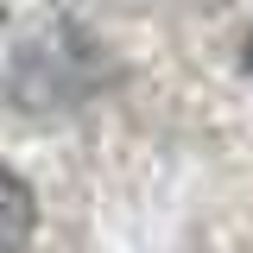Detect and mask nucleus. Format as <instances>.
<instances>
[{"mask_svg": "<svg viewBox=\"0 0 253 253\" xmlns=\"http://www.w3.org/2000/svg\"><path fill=\"white\" fill-rule=\"evenodd\" d=\"M32 215H38V209H32L26 177L0 165V253H19L32 241Z\"/></svg>", "mask_w": 253, "mask_h": 253, "instance_id": "nucleus-1", "label": "nucleus"}, {"mask_svg": "<svg viewBox=\"0 0 253 253\" xmlns=\"http://www.w3.org/2000/svg\"><path fill=\"white\" fill-rule=\"evenodd\" d=\"M247 70H253V38H247Z\"/></svg>", "mask_w": 253, "mask_h": 253, "instance_id": "nucleus-2", "label": "nucleus"}]
</instances>
